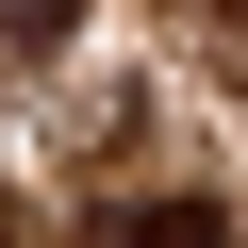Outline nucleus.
I'll use <instances>...</instances> for the list:
<instances>
[{"instance_id": "1", "label": "nucleus", "mask_w": 248, "mask_h": 248, "mask_svg": "<svg viewBox=\"0 0 248 248\" xmlns=\"http://www.w3.org/2000/svg\"><path fill=\"white\" fill-rule=\"evenodd\" d=\"M116 248H232L215 199H149V215H116Z\"/></svg>"}, {"instance_id": "2", "label": "nucleus", "mask_w": 248, "mask_h": 248, "mask_svg": "<svg viewBox=\"0 0 248 248\" xmlns=\"http://www.w3.org/2000/svg\"><path fill=\"white\" fill-rule=\"evenodd\" d=\"M66 33H83V0H0V50H17V66H50Z\"/></svg>"}, {"instance_id": "3", "label": "nucleus", "mask_w": 248, "mask_h": 248, "mask_svg": "<svg viewBox=\"0 0 248 248\" xmlns=\"http://www.w3.org/2000/svg\"><path fill=\"white\" fill-rule=\"evenodd\" d=\"M0 248H17V199H0Z\"/></svg>"}, {"instance_id": "4", "label": "nucleus", "mask_w": 248, "mask_h": 248, "mask_svg": "<svg viewBox=\"0 0 248 248\" xmlns=\"http://www.w3.org/2000/svg\"><path fill=\"white\" fill-rule=\"evenodd\" d=\"M232 17H248V0H232Z\"/></svg>"}]
</instances>
